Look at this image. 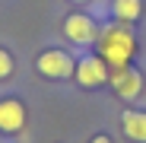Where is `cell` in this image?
Segmentation results:
<instances>
[{
    "label": "cell",
    "instance_id": "1",
    "mask_svg": "<svg viewBox=\"0 0 146 143\" xmlns=\"http://www.w3.org/2000/svg\"><path fill=\"white\" fill-rule=\"evenodd\" d=\"M99 57L111 67V70H121V67H130V61L137 57V35L130 26L124 22H111L99 32Z\"/></svg>",
    "mask_w": 146,
    "mask_h": 143
},
{
    "label": "cell",
    "instance_id": "2",
    "mask_svg": "<svg viewBox=\"0 0 146 143\" xmlns=\"http://www.w3.org/2000/svg\"><path fill=\"white\" fill-rule=\"evenodd\" d=\"M35 70L44 80H73V70H76V57L64 48H44L35 54Z\"/></svg>",
    "mask_w": 146,
    "mask_h": 143
},
{
    "label": "cell",
    "instance_id": "3",
    "mask_svg": "<svg viewBox=\"0 0 146 143\" xmlns=\"http://www.w3.org/2000/svg\"><path fill=\"white\" fill-rule=\"evenodd\" d=\"M60 32H64V38L73 41V45H80V48H92L95 41H99V32H102V29H99V22H95L89 13L76 10V13H67V16H64Z\"/></svg>",
    "mask_w": 146,
    "mask_h": 143
},
{
    "label": "cell",
    "instance_id": "4",
    "mask_svg": "<svg viewBox=\"0 0 146 143\" xmlns=\"http://www.w3.org/2000/svg\"><path fill=\"white\" fill-rule=\"evenodd\" d=\"M111 80V67L99 54H83L76 57V70H73V83L80 89H102Z\"/></svg>",
    "mask_w": 146,
    "mask_h": 143
},
{
    "label": "cell",
    "instance_id": "5",
    "mask_svg": "<svg viewBox=\"0 0 146 143\" xmlns=\"http://www.w3.org/2000/svg\"><path fill=\"white\" fill-rule=\"evenodd\" d=\"M29 124V108L19 95H3L0 99V134L3 137H16Z\"/></svg>",
    "mask_w": 146,
    "mask_h": 143
},
{
    "label": "cell",
    "instance_id": "6",
    "mask_svg": "<svg viewBox=\"0 0 146 143\" xmlns=\"http://www.w3.org/2000/svg\"><path fill=\"white\" fill-rule=\"evenodd\" d=\"M111 92L124 102H137L143 95V73L130 64V67H121V70H111Z\"/></svg>",
    "mask_w": 146,
    "mask_h": 143
},
{
    "label": "cell",
    "instance_id": "7",
    "mask_svg": "<svg viewBox=\"0 0 146 143\" xmlns=\"http://www.w3.org/2000/svg\"><path fill=\"white\" fill-rule=\"evenodd\" d=\"M121 134L130 143H146V108H127L121 114Z\"/></svg>",
    "mask_w": 146,
    "mask_h": 143
},
{
    "label": "cell",
    "instance_id": "8",
    "mask_svg": "<svg viewBox=\"0 0 146 143\" xmlns=\"http://www.w3.org/2000/svg\"><path fill=\"white\" fill-rule=\"evenodd\" d=\"M111 19L114 22H124V26H130V22L143 19L146 13V0H111Z\"/></svg>",
    "mask_w": 146,
    "mask_h": 143
},
{
    "label": "cell",
    "instance_id": "9",
    "mask_svg": "<svg viewBox=\"0 0 146 143\" xmlns=\"http://www.w3.org/2000/svg\"><path fill=\"white\" fill-rule=\"evenodd\" d=\"M13 73H16V57L7 51L3 45H0V83H7V80H13Z\"/></svg>",
    "mask_w": 146,
    "mask_h": 143
},
{
    "label": "cell",
    "instance_id": "10",
    "mask_svg": "<svg viewBox=\"0 0 146 143\" xmlns=\"http://www.w3.org/2000/svg\"><path fill=\"white\" fill-rule=\"evenodd\" d=\"M89 143H114V140H111V137H108V134H95V137H92V140H89Z\"/></svg>",
    "mask_w": 146,
    "mask_h": 143
},
{
    "label": "cell",
    "instance_id": "11",
    "mask_svg": "<svg viewBox=\"0 0 146 143\" xmlns=\"http://www.w3.org/2000/svg\"><path fill=\"white\" fill-rule=\"evenodd\" d=\"M70 3H89V0H70Z\"/></svg>",
    "mask_w": 146,
    "mask_h": 143
}]
</instances>
